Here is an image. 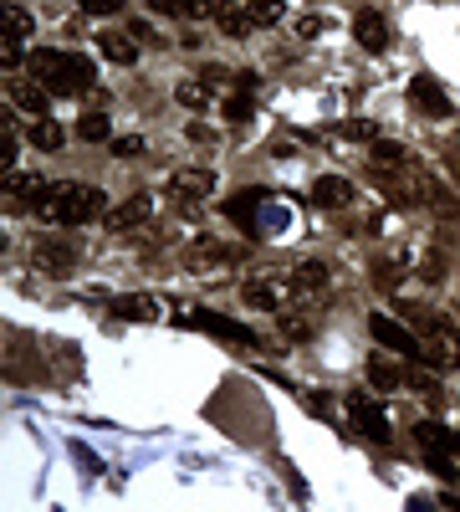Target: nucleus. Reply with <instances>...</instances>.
Instances as JSON below:
<instances>
[{
	"mask_svg": "<svg viewBox=\"0 0 460 512\" xmlns=\"http://www.w3.org/2000/svg\"><path fill=\"white\" fill-rule=\"evenodd\" d=\"M368 379H374V389H399V369L389 364V359H374V364H368Z\"/></svg>",
	"mask_w": 460,
	"mask_h": 512,
	"instance_id": "obj_28",
	"label": "nucleus"
},
{
	"mask_svg": "<svg viewBox=\"0 0 460 512\" xmlns=\"http://www.w3.org/2000/svg\"><path fill=\"white\" fill-rule=\"evenodd\" d=\"M0 67H5V72H16L21 67V41H11V36L0 41Z\"/></svg>",
	"mask_w": 460,
	"mask_h": 512,
	"instance_id": "obj_33",
	"label": "nucleus"
},
{
	"mask_svg": "<svg viewBox=\"0 0 460 512\" xmlns=\"http://www.w3.org/2000/svg\"><path fill=\"white\" fill-rule=\"evenodd\" d=\"M77 139H87V144H108V118H103V113L77 118Z\"/></svg>",
	"mask_w": 460,
	"mask_h": 512,
	"instance_id": "obj_25",
	"label": "nucleus"
},
{
	"mask_svg": "<svg viewBox=\"0 0 460 512\" xmlns=\"http://www.w3.org/2000/svg\"><path fill=\"white\" fill-rule=\"evenodd\" d=\"M32 82H41L47 93H82V87L97 82V72H93L87 57H77V51L36 47L32 51Z\"/></svg>",
	"mask_w": 460,
	"mask_h": 512,
	"instance_id": "obj_2",
	"label": "nucleus"
},
{
	"mask_svg": "<svg viewBox=\"0 0 460 512\" xmlns=\"http://www.w3.org/2000/svg\"><path fill=\"white\" fill-rule=\"evenodd\" d=\"M210 190H215V169H205V164H190V169L169 175V195L175 200H205Z\"/></svg>",
	"mask_w": 460,
	"mask_h": 512,
	"instance_id": "obj_8",
	"label": "nucleus"
},
{
	"mask_svg": "<svg viewBox=\"0 0 460 512\" xmlns=\"http://www.w3.org/2000/svg\"><path fill=\"white\" fill-rule=\"evenodd\" d=\"M149 11H159V16H179V0H149Z\"/></svg>",
	"mask_w": 460,
	"mask_h": 512,
	"instance_id": "obj_39",
	"label": "nucleus"
},
{
	"mask_svg": "<svg viewBox=\"0 0 460 512\" xmlns=\"http://www.w3.org/2000/svg\"><path fill=\"white\" fill-rule=\"evenodd\" d=\"M246 292V303L261 307V313H282V292H271L266 282H251V288H240Z\"/></svg>",
	"mask_w": 460,
	"mask_h": 512,
	"instance_id": "obj_24",
	"label": "nucleus"
},
{
	"mask_svg": "<svg viewBox=\"0 0 460 512\" xmlns=\"http://www.w3.org/2000/svg\"><path fill=\"white\" fill-rule=\"evenodd\" d=\"M47 190L51 185L41 175H16V169H11V175H5V210L16 215V210H26V206H41Z\"/></svg>",
	"mask_w": 460,
	"mask_h": 512,
	"instance_id": "obj_5",
	"label": "nucleus"
},
{
	"mask_svg": "<svg viewBox=\"0 0 460 512\" xmlns=\"http://www.w3.org/2000/svg\"><path fill=\"white\" fill-rule=\"evenodd\" d=\"M455 446H460V435H455Z\"/></svg>",
	"mask_w": 460,
	"mask_h": 512,
	"instance_id": "obj_41",
	"label": "nucleus"
},
{
	"mask_svg": "<svg viewBox=\"0 0 460 512\" xmlns=\"http://www.w3.org/2000/svg\"><path fill=\"white\" fill-rule=\"evenodd\" d=\"M414 441H419V446H429V451H445V446H455V435L445 431L440 420H419V425H414Z\"/></svg>",
	"mask_w": 460,
	"mask_h": 512,
	"instance_id": "obj_23",
	"label": "nucleus"
},
{
	"mask_svg": "<svg viewBox=\"0 0 460 512\" xmlns=\"http://www.w3.org/2000/svg\"><path fill=\"white\" fill-rule=\"evenodd\" d=\"M179 11L194 21H205V16H221V0H179Z\"/></svg>",
	"mask_w": 460,
	"mask_h": 512,
	"instance_id": "obj_31",
	"label": "nucleus"
},
{
	"mask_svg": "<svg viewBox=\"0 0 460 512\" xmlns=\"http://www.w3.org/2000/svg\"><path fill=\"white\" fill-rule=\"evenodd\" d=\"M77 5L87 16H118V11H123V0H77Z\"/></svg>",
	"mask_w": 460,
	"mask_h": 512,
	"instance_id": "obj_32",
	"label": "nucleus"
},
{
	"mask_svg": "<svg viewBox=\"0 0 460 512\" xmlns=\"http://www.w3.org/2000/svg\"><path fill=\"white\" fill-rule=\"evenodd\" d=\"M97 51L108 57V62H118V67H133L139 62V47L128 41V36H118V32H108V36H97Z\"/></svg>",
	"mask_w": 460,
	"mask_h": 512,
	"instance_id": "obj_20",
	"label": "nucleus"
},
{
	"mask_svg": "<svg viewBox=\"0 0 460 512\" xmlns=\"http://www.w3.org/2000/svg\"><path fill=\"white\" fill-rule=\"evenodd\" d=\"M179 323H185V328H205V334H215V338H230V343H256L251 328H240V323L221 318V313H210V307H194V313H185Z\"/></svg>",
	"mask_w": 460,
	"mask_h": 512,
	"instance_id": "obj_7",
	"label": "nucleus"
},
{
	"mask_svg": "<svg viewBox=\"0 0 460 512\" xmlns=\"http://www.w3.org/2000/svg\"><path fill=\"white\" fill-rule=\"evenodd\" d=\"M0 21H5V36H11V41H26V36L36 32L32 11H26V5H16V0H5V5H0Z\"/></svg>",
	"mask_w": 460,
	"mask_h": 512,
	"instance_id": "obj_19",
	"label": "nucleus"
},
{
	"mask_svg": "<svg viewBox=\"0 0 460 512\" xmlns=\"http://www.w3.org/2000/svg\"><path fill=\"white\" fill-rule=\"evenodd\" d=\"M5 93H11V103L16 108H26L32 118H47V87H32V82H5Z\"/></svg>",
	"mask_w": 460,
	"mask_h": 512,
	"instance_id": "obj_18",
	"label": "nucleus"
},
{
	"mask_svg": "<svg viewBox=\"0 0 460 512\" xmlns=\"http://www.w3.org/2000/svg\"><path fill=\"white\" fill-rule=\"evenodd\" d=\"M425 359H429L435 369H455V364H460V338H455V328H440V334H429Z\"/></svg>",
	"mask_w": 460,
	"mask_h": 512,
	"instance_id": "obj_16",
	"label": "nucleus"
},
{
	"mask_svg": "<svg viewBox=\"0 0 460 512\" xmlns=\"http://www.w3.org/2000/svg\"><path fill=\"white\" fill-rule=\"evenodd\" d=\"M221 32L225 36H240V41H246V36L256 32V21H251V11H240V5H230V0H221Z\"/></svg>",
	"mask_w": 460,
	"mask_h": 512,
	"instance_id": "obj_22",
	"label": "nucleus"
},
{
	"mask_svg": "<svg viewBox=\"0 0 460 512\" xmlns=\"http://www.w3.org/2000/svg\"><path fill=\"white\" fill-rule=\"evenodd\" d=\"M149 215H154V195H133V200H123L118 210H108V231L113 236H118V231H139Z\"/></svg>",
	"mask_w": 460,
	"mask_h": 512,
	"instance_id": "obj_10",
	"label": "nucleus"
},
{
	"mask_svg": "<svg viewBox=\"0 0 460 512\" xmlns=\"http://www.w3.org/2000/svg\"><path fill=\"white\" fill-rule=\"evenodd\" d=\"M374 160L394 169V164H410V149H404V144H394V139H374Z\"/></svg>",
	"mask_w": 460,
	"mask_h": 512,
	"instance_id": "obj_27",
	"label": "nucleus"
},
{
	"mask_svg": "<svg viewBox=\"0 0 460 512\" xmlns=\"http://www.w3.org/2000/svg\"><path fill=\"white\" fill-rule=\"evenodd\" d=\"M282 328H286V338H292V343H307V338H312V328H307L302 318H282Z\"/></svg>",
	"mask_w": 460,
	"mask_h": 512,
	"instance_id": "obj_35",
	"label": "nucleus"
},
{
	"mask_svg": "<svg viewBox=\"0 0 460 512\" xmlns=\"http://www.w3.org/2000/svg\"><path fill=\"white\" fill-rule=\"evenodd\" d=\"M343 139H379V133H374V123L353 118V123H343Z\"/></svg>",
	"mask_w": 460,
	"mask_h": 512,
	"instance_id": "obj_36",
	"label": "nucleus"
},
{
	"mask_svg": "<svg viewBox=\"0 0 460 512\" xmlns=\"http://www.w3.org/2000/svg\"><path fill=\"white\" fill-rule=\"evenodd\" d=\"M312 200L322 210H343V206H353V185L343 175H318L312 179Z\"/></svg>",
	"mask_w": 460,
	"mask_h": 512,
	"instance_id": "obj_13",
	"label": "nucleus"
},
{
	"mask_svg": "<svg viewBox=\"0 0 460 512\" xmlns=\"http://www.w3.org/2000/svg\"><path fill=\"white\" fill-rule=\"evenodd\" d=\"M108 195L97 190V185H77V179H57L47 190V200L36 206L41 221H57V225H87L97 215H108Z\"/></svg>",
	"mask_w": 460,
	"mask_h": 512,
	"instance_id": "obj_1",
	"label": "nucleus"
},
{
	"mask_svg": "<svg viewBox=\"0 0 460 512\" xmlns=\"http://www.w3.org/2000/svg\"><path fill=\"white\" fill-rule=\"evenodd\" d=\"M410 97H414V108L429 113V118H450V97H445V87L435 78H414L410 82Z\"/></svg>",
	"mask_w": 460,
	"mask_h": 512,
	"instance_id": "obj_11",
	"label": "nucleus"
},
{
	"mask_svg": "<svg viewBox=\"0 0 460 512\" xmlns=\"http://www.w3.org/2000/svg\"><path fill=\"white\" fill-rule=\"evenodd\" d=\"M256 200H261V195H236V200L225 206V215H230V221L246 231V236H261V221H256Z\"/></svg>",
	"mask_w": 460,
	"mask_h": 512,
	"instance_id": "obj_21",
	"label": "nucleus"
},
{
	"mask_svg": "<svg viewBox=\"0 0 460 512\" xmlns=\"http://www.w3.org/2000/svg\"><path fill=\"white\" fill-rule=\"evenodd\" d=\"M175 97L185 103V108H205V103H210V87H205V82H179Z\"/></svg>",
	"mask_w": 460,
	"mask_h": 512,
	"instance_id": "obj_29",
	"label": "nucleus"
},
{
	"mask_svg": "<svg viewBox=\"0 0 460 512\" xmlns=\"http://www.w3.org/2000/svg\"><path fill=\"white\" fill-rule=\"evenodd\" d=\"M32 267L36 272H47V277H67L72 267H77V246H67L62 236H36Z\"/></svg>",
	"mask_w": 460,
	"mask_h": 512,
	"instance_id": "obj_3",
	"label": "nucleus"
},
{
	"mask_svg": "<svg viewBox=\"0 0 460 512\" xmlns=\"http://www.w3.org/2000/svg\"><path fill=\"white\" fill-rule=\"evenodd\" d=\"M225 118H230V123H246V118H251V97H230V103H225Z\"/></svg>",
	"mask_w": 460,
	"mask_h": 512,
	"instance_id": "obj_34",
	"label": "nucleus"
},
{
	"mask_svg": "<svg viewBox=\"0 0 460 512\" xmlns=\"http://www.w3.org/2000/svg\"><path fill=\"white\" fill-rule=\"evenodd\" d=\"M429 471H435V477H455V466H450V456H440V451H429Z\"/></svg>",
	"mask_w": 460,
	"mask_h": 512,
	"instance_id": "obj_37",
	"label": "nucleus"
},
{
	"mask_svg": "<svg viewBox=\"0 0 460 512\" xmlns=\"http://www.w3.org/2000/svg\"><path fill=\"white\" fill-rule=\"evenodd\" d=\"M368 334L379 338L383 349L404 353V359H419V338H414V334H410V328H404L399 318H389V313H374V318H368Z\"/></svg>",
	"mask_w": 460,
	"mask_h": 512,
	"instance_id": "obj_4",
	"label": "nucleus"
},
{
	"mask_svg": "<svg viewBox=\"0 0 460 512\" xmlns=\"http://www.w3.org/2000/svg\"><path fill=\"white\" fill-rule=\"evenodd\" d=\"M297 32H302V36H318V32H322V21H318V16H302V21H297Z\"/></svg>",
	"mask_w": 460,
	"mask_h": 512,
	"instance_id": "obj_40",
	"label": "nucleus"
},
{
	"mask_svg": "<svg viewBox=\"0 0 460 512\" xmlns=\"http://www.w3.org/2000/svg\"><path fill=\"white\" fill-rule=\"evenodd\" d=\"M185 261H190V272H225V267L236 261V251H225L221 241H200Z\"/></svg>",
	"mask_w": 460,
	"mask_h": 512,
	"instance_id": "obj_15",
	"label": "nucleus"
},
{
	"mask_svg": "<svg viewBox=\"0 0 460 512\" xmlns=\"http://www.w3.org/2000/svg\"><path fill=\"white\" fill-rule=\"evenodd\" d=\"M26 139H32L41 154H57V149L67 144V128L57 123V118H32V128H26Z\"/></svg>",
	"mask_w": 460,
	"mask_h": 512,
	"instance_id": "obj_17",
	"label": "nucleus"
},
{
	"mask_svg": "<svg viewBox=\"0 0 460 512\" xmlns=\"http://www.w3.org/2000/svg\"><path fill=\"white\" fill-rule=\"evenodd\" d=\"M348 410H353V425L374 441V446H389L394 441V431H389V420H383V410L374 400H364V395H348Z\"/></svg>",
	"mask_w": 460,
	"mask_h": 512,
	"instance_id": "obj_6",
	"label": "nucleus"
},
{
	"mask_svg": "<svg viewBox=\"0 0 460 512\" xmlns=\"http://www.w3.org/2000/svg\"><path fill=\"white\" fill-rule=\"evenodd\" d=\"M113 154L133 160V154H143V139H113Z\"/></svg>",
	"mask_w": 460,
	"mask_h": 512,
	"instance_id": "obj_38",
	"label": "nucleus"
},
{
	"mask_svg": "<svg viewBox=\"0 0 460 512\" xmlns=\"http://www.w3.org/2000/svg\"><path fill=\"white\" fill-rule=\"evenodd\" d=\"M246 11H251L256 26H276V21H282V5H276V0H251Z\"/></svg>",
	"mask_w": 460,
	"mask_h": 512,
	"instance_id": "obj_30",
	"label": "nucleus"
},
{
	"mask_svg": "<svg viewBox=\"0 0 460 512\" xmlns=\"http://www.w3.org/2000/svg\"><path fill=\"white\" fill-rule=\"evenodd\" d=\"M353 36H358V47L374 51V57L389 51V21H383L379 11H358V16H353Z\"/></svg>",
	"mask_w": 460,
	"mask_h": 512,
	"instance_id": "obj_9",
	"label": "nucleus"
},
{
	"mask_svg": "<svg viewBox=\"0 0 460 512\" xmlns=\"http://www.w3.org/2000/svg\"><path fill=\"white\" fill-rule=\"evenodd\" d=\"M16 154H21V144H16V128H11V118L0 123V169L11 175L16 169Z\"/></svg>",
	"mask_w": 460,
	"mask_h": 512,
	"instance_id": "obj_26",
	"label": "nucleus"
},
{
	"mask_svg": "<svg viewBox=\"0 0 460 512\" xmlns=\"http://www.w3.org/2000/svg\"><path fill=\"white\" fill-rule=\"evenodd\" d=\"M108 313H113V323H159L164 318V303H159V297H118Z\"/></svg>",
	"mask_w": 460,
	"mask_h": 512,
	"instance_id": "obj_12",
	"label": "nucleus"
},
{
	"mask_svg": "<svg viewBox=\"0 0 460 512\" xmlns=\"http://www.w3.org/2000/svg\"><path fill=\"white\" fill-rule=\"evenodd\" d=\"M322 288H328V267H322L318 256H307V261L292 267V292H297V297H318Z\"/></svg>",
	"mask_w": 460,
	"mask_h": 512,
	"instance_id": "obj_14",
	"label": "nucleus"
}]
</instances>
